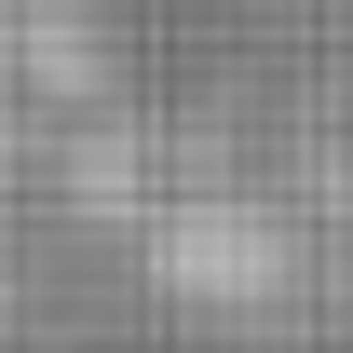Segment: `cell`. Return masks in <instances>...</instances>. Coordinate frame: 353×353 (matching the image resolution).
I'll return each mask as SVG.
<instances>
[{
    "label": "cell",
    "instance_id": "cell-1",
    "mask_svg": "<svg viewBox=\"0 0 353 353\" xmlns=\"http://www.w3.org/2000/svg\"><path fill=\"white\" fill-rule=\"evenodd\" d=\"M150 245H163V285H176V299H285V272H299L259 204H176Z\"/></svg>",
    "mask_w": 353,
    "mask_h": 353
}]
</instances>
